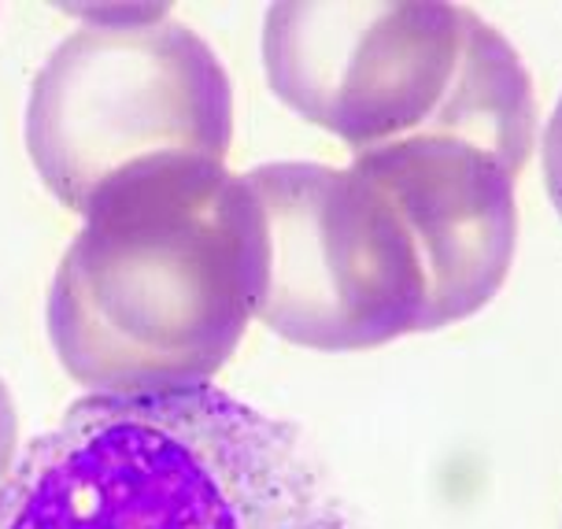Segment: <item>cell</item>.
I'll list each match as a JSON object with an SVG mask.
<instances>
[{"instance_id": "cell-1", "label": "cell", "mask_w": 562, "mask_h": 529, "mask_svg": "<svg viewBox=\"0 0 562 529\" xmlns=\"http://www.w3.org/2000/svg\"><path fill=\"white\" fill-rule=\"evenodd\" d=\"M48 289L53 352L93 396L207 389L256 315L263 248L245 175L175 159L86 207Z\"/></svg>"}, {"instance_id": "cell-2", "label": "cell", "mask_w": 562, "mask_h": 529, "mask_svg": "<svg viewBox=\"0 0 562 529\" xmlns=\"http://www.w3.org/2000/svg\"><path fill=\"white\" fill-rule=\"evenodd\" d=\"M0 529H351L289 426L218 389L86 396L0 488Z\"/></svg>"}, {"instance_id": "cell-3", "label": "cell", "mask_w": 562, "mask_h": 529, "mask_svg": "<svg viewBox=\"0 0 562 529\" xmlns=\"http://www.w3.org/2000/svg\"><path fill=\"white\" fill-rule=\"evenodd\" d=\"M263 71L281 104L351 153L463 137L526 171L537 145L533 78L463 4H270Z\"/></svg>"}, {"instance_id": "cell-4", "label": "cell", "mask_w": 562, "mask_h": 529, "mask_svg": "<svg viewBox=\"0 0 562 529\" xmlns=\"http://www.w3.org/2000/svg\"><path fill=\"white\" fill-rule=\"evenodd\" d=\"M229 142L234 89L223 64L167 8L75 30L30 86V159L48 193L78 215L148 167L226 164Z\"/></svg>"}, {"instance_id": "cell-5", "label": "cell", "mask_w": 562, "mask_h": 529, "mask_svg": "<svg viewBox=\"0 0 562 529\" xmlns=\"http://www.w3.org/2000/svg\"><path fill=\"white\" fill-rule=\"evenodd\" d=\"M259 212L256 318L311 352H367L434 329L426 259L393 196L356 167L245 171Z\"/></svg>"}, {"instance_id": "cell-6", "label": "cell", "mask_w": 562, "mask_h": 529, "mask_svg": "<svg viewBox=\"0 0 562 529\" xmlns=\"http://www.w3.org/2000/svg\"><path fill=\"white\" fill-rule=\"evenodd\" d=\"M407 218L434 285V329L477 315L518 248V167L463 137H407L351 156Z\"/></svg>"}, {"instance_id": "cell-7", "label": "cell", "mask_w": 562, "mask_h": 529, "mask_svg": "<svg viewBox=\"0 0 562 529\" xmlns=\"http://www.w3.org/2000/svg\"><path fill=\"white\" fill-rule=\"evenodd\" d=\"M544 189L555 204V212L562 215V97L555 104V112L548 115V130H544Z\"/></svg>"}, {"instance_id": "cell-8", "label": "cell", "mask_w": 562, "mask_h": 529, "mask_svg": "<svg viewBox=\"0 0 562 529\" xmlns=\"http://www.w3.org/2000/svg\"><path fill=\"white\" fill-rule=\"evenodd\" d=\"M15 448H19V415H15V401L8 393V385L0 382V488L12 477L15 466Z\"/></svg>"}]
</instances>
